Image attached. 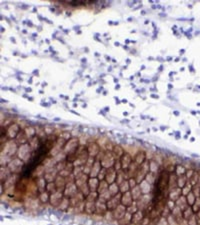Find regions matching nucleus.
Segmentation results:
<instances>
[{
    "mask_svg": "<svg viewBox=\"0 0 200 225\" xmlns=\"http://www.w3.org/2000/svg\"><path fill=\"white\" fill-rule=\"evenodd\" d=\"M85 211L89 214L95 211V202H90V201L85 200Z\"/></svg>",
    "mask_w": 200,
    "mask_h": 225,
    "instance_id": "24",
    "label": "nucleus"
},
{
    "mask_svg": "<svg viewBox=\"0 0 200 225\" xmlns=\"http://www.w3.org/2000/svg\"><path fill=\"white\" fill-rule=\"evenodd\" d=\"M100 170H101V166H100V162L99 161H95L93 164V166L91 168V172H90V176L91 178L96 177L97 175L99 174Z\"/></svg>",
    "mask_w": 200,
    "mask_h": 225,
    "instance_id": "16",
    "label": "nucleus"
},
{
    "mask_svg": "<svg viewBox=\"0 0 200 225\" xmlns=\"http://www.w3.org/2000/svg\"><path fill=\"white\" fill-rule=\"evenodd\" d=\"M31 147L28 144H22L21 146L18 148V156L19 158L23 160L24 162H26L27 160H29L30 158V153H31Z\"/></svg>",
    "mask_w": 200,
    "mask_h": 225,
    "instance_id": "1",
    "label": "nucleus"
},
{
    "mask_svg": "<svg viewBox=\"0 0 200 225\" xmlns=\"http://www.w3.org/2000/svg\"><path fill=\"white\" fill-rule=\"evenodd\" d=\"M36 184L38 187V190L40 191V193L44 192L45 188V178L44 177H38L36 179Z\"/></svg>",
    "mask_w": 200,
    "mask_h": 225,
    "instance_id": "21",
    "label": "nucleus"
},
{
    "mask_svg": "<svg viewBox=\"0 0 200 225\" xmlns=\"http://www.w3.org/2000/svg\"><path fill=\"white\" fill-rule=\"evenodd\" d=\"M45 166L44 165H39V166H37V168L35 169L34 173H33V176H35L36 175L37 177H42V175L44 174L45 172Z\"/></svg>",
    "mask_w": 200,
    "mask_h": 225,
    "instance_id": "27",
    "label": "nucleus"
},
{
    "mask_svg": "<svg viewBox=\"0 0 200 225\" xmlns=\"http://www.w3.org/2000/svg\"><path fill=\"white\" fill-rule=\"evenodd\" d=\"M55 175H56V172H54V173H52V172H49V173H45V180H47L48 182H52V180L54 179V177H55Z\"/></svg>",
    "mask_w": 200,
    "mask_h": 225,
    "instance_id": "39",
    "label": "nucleus"
},
{
    "mask_svg": "<svg viewBox=\"0 0 200 225\" xmlns=\"http://www.w3.org/2000/svg\"><path fill=\"white\" fill-rule=\"evenodd\" d=\"M114 146H115V145H113V143H112L111 141H108V143H107V144H106V146H105V149H106L107 151L111 152V151H113Z\"/></svg>",
    "mask_w": 200,
    "mask_h": 225,
    "instance_id": "43",
    "label": "nucleus"
},
{
    "mask_svg": "<svg viewBox=\"0 0 200 225\" xmlns=\"http://www.w3.org/2000/svg\"><path fill=\"white\" fill-rule=\"evenodd\" d=\"M113 155L115 158H119V157H122L124 155V149H123L122 146H119V145H115L114 146V149H113Z\"/></svg>",
    "mask_w": 200,
    "mask_h": 225,
    "instance_id": "19",
    "label": "nucleus"
},
{
    "mask_svg": "<svg viewBox=\"0 0 200 225\" xmlns=\"http://www.w3.org/2000/svg\"><path fill=\"white\" fill-rule=\"evenodd\" d=\"M36 135L39 137V138H45V130L44 127H40V126H37L36 128Z\"/></svg>",
    "mask_w": 200,
    "mask_h": 225,
    "instance_id": "33",
    "label": "nucleus"
},
{
    "mask_svg": "<svg viewBox=\"0 0 200 225\" xmlns=\"http://www.w3.org/2000/svg\"><path fill=\"white\" fill-rule=\"evenodd\" d=\"M70 204V200L67 198V197H64L61 201L60 205H59V208L61 210H65V209H68V205Z\"/></svg>",
    "mask_w": 200,
    "mask_h": 225,
    "instance_id": "31",
    "label": "nucleus"
},
{
    "mask_svg": "<svg viewBox=\"0 0 200 225\" xmlns=\"http://www.w3.org/2000/svg\"><path fill=\"white\" fill-rule=\"evenodd\" d=\"M132 163V158H131V155L128 154V153H124V155L122 156V159H121V165H122V169L124 170H127L129 168L130 164Z\"/></svg>",
    "mask_w": 200,
    "mask_h": 225,
    "instance_id": "12",
    "label": "nucleus"
},
{
    "mask_svg": "<svg viewBox=\"0 0 200 225\" xmlns=\"http://www.w3.org/2000/svg\"><path fill=\"white\" fill-rule=\"evenodd\" d=\"M61 197H62V194H61V192H59V191H56V192L52 193V194L50 195L51 204H52V205H54V206H57L58 204L60 205L61 201H62Z\"/></svg>",
    "mask_w": 200,
    "mask_h": 225,
    "instance_id": "13",
    "label": "nucleus"
},
{
    "mask_svg": "<svg viewBox=\"0 0 200 225\" xmlns=\"http://www.w3.org/2000/svg\"><path fill=\"white\" fill-rule=\"evenodd\" d=\"M76 184H74L73 182H70V183H66V187H65V196H69V197H73L77 194V188H76Z\"/></svg>",
    "mask_w": 200,
    "mask_h": 225,
    "instance_id": "7",
    "label": "nucleus"
},
{
    "mask_svg": "<svg viewBox=\"0 0 200 225\" xmlns=\"http://www.w3.org/2000/svg\"><path fill=\"white\" fill-rule=\"evenodd\" d=\"M139 187H140V190H141V193H142V194H148V193L150 192L151 185H150V183H148L146 180H143L142 182L140 183Z\"/></svg>",
    "mask_w": 200,
    "mask_h": 225,
    "instance_id": "17",
    "label": "nucleus"
},
{
    "mask_svg": "<svg viewBox=\"0 0 200 225\" xmlns=\"http://www.w3.org/2000/svg\"><path fill=\"white\" fill-rule=\"evenodd\" d=\"M38 138H39L38 136H34V137H32V138L29 139V145H30V147H31L32 150H34L35 148H37V146H38Z\"/></svg>",
    "mask_w": 200,
    "mask_h": 225,
    "instance_id": "30",
    "label": "nucleus"
},
{
    "mask_svg": "<svg viewBox=\"0 0 200 225\" xmlns=\"http://www.w3.org/2000/svg\"><path fill=\"white\" fill-rule=\"evenodd\" d=\"M181 193H182L181 188L176 187V188H174V189H172L170 191V193H169V198H170V200H172V201L178 200V199L180 198Z\"/></svg>",
    "mask_w": 200,
    "mask_h": 225,
    "instance_id": "14",
    "label": "nucleus"
},
{
    "mask_svg": "<svg viewBox=\"0 0 200 225\" xmlns=\"http://www.w3.org/2000/svg\"><path fill=\"white\" fill-rule=\"evenodd\" d=\"M78 147V139L76 137L74 138H71L70 140L67 141V143L65 144V147H64V153L65 154H70L72 152H75L77 150Z\"/></svg>",
    "mask_w": 200,
    "mask_h": 225,
    "instance_id": "2",
    "label": "nucleus"
},
{
    "mask_svg": "<svg viewBox=\"0 0 200 225\" xmlns=\"http://www.w3.org/2000/svg\"><path fill=\"white\" fill-rule=\"evenodd\" d=\"M108 138L107 137H104V136H101V137H99L98 139L96 140V143L98 144V146L99 147H104L105 148V146H106V144L108 143Z\"/></svg>",
    "mask_w": 200,
    "mask_h": 225,
    "instance_id": "28",
    "label": "nucleus"
},
{
    "mask_svg": "<svg viewBox=\"0 0 200 225\" xmlns=\"http://www.w3.org/2000/svg\"><path fill=\"white\" fill-rule=\"evenodd\" d=\"M149 222H150L149 218H148V217H144V218L142 219V221H141V225H148Z\"/></svg>",
    "mask_w": 200,
    "mask_h": 225,
    "instance_id": "45",
    "label": "nucleus"
},
{
    "mask_svg": "<svg viewBox=\"0 0 200 225\" xmlns=\"http://www.w3.org/2000/svg\"><path fill=\"white\" fill-rule=\"evenodd\" d=\"M23 162L20 159H13L8 162V169L14 174H17L22 168Z\"/></svg>",
    "mask_w": 200,
    "mask_h": 225,
    "instance_id": "3",
    "label": "nucleus"
},
{
    "mask_svg": "<svg viewBox=\"0 0 200 225\" xmlns=\"http://www.w3.org/2000/svg\"><path fill=\"white\" fill-rule=\"evenodd\" d=\"M16 151H17L16 143H15L14 141L10 140V141L5 143L4 151H2V153H4V155H7V156H11V155L14 154Z\"/></svg>",
    "mask_w": 200,
    "mask_h": 225,
    "instance_id": "5",
    "label": "nucleus"
},
{
    "mask_svg": "<svg viewBox=\"0 0 200 225\" xmlns=\"http://www.w3.org/2000/svg\"><path fill=\"white\" fill-rule=\"evenodd\" d=\"M44 130H45V133H46V134L50 135L51 133H53L54 129H53V127H51L50 125H45V126H44Z\"/></svg>",
    "mask_w": 200,
    "mask_h": 225,
    "instance_id": "42",
    "label": "nucleus"
},
{
    "mask_svg": "<svg viewBox=\"0 0 200 225\" xmlns=\"http://www.w3.org/2000/svg\"><path fill=\"white\" fill-rule=\"evenodd\" d=\"M112 213H113V217L115 219H118V220H120V219L123 218L125 214H126V209H125V206L123 205V204H121V205H118L113 211H112Z\"/></svg>",
    "mask_w": 200,
    "mask_h": 225,
    "instance_id": "8",
    "label": "nucleus"
},
{
    "mask_svg": "<svg viewBox=\"0 0 200 225\" xmlns=\"http://www.w3.org/2000/svg\"><path fill=\"white\" fill-rule=\"evenodd\" d=\"M116 170L113 169V168H109L108 170H107V174H106V182L108 183V184H112V183H114V181L116 180Z\"/></svg>",
    "mask_w": 200,
    "mask_h": 225,
    "instance_id": "11",
    "label": "nucleus"
},
{
    "mask_svg": "<svg viewBox=\"0 0 200 225\" xmlns=\"http://www.w3.org/2000/svg\"><path fill=\"white\" fill-rule=\"evenodd\" d=\"M66 164H67L66 162L60 161V163L56 164V170H57V171H61V170L65 169V168H66Z\"/></svg>",
    "mask_w": 200,
    "mask_h": 225,
    "instance_id": "41",
    "label": "nucleus"
},
{
    "mask_svg": "<svg viewBox=\"0 0 200 225\" xmlns=\"http://www.w3.org/2000/svg\"><path fill=\"white\" fill-rule=\"evenodd\" d=\"M145 161H146V152L144 151H139L136 154V156L134 157V162L138 165H141Z\"/></svg>",
    "mask_w": 200,
    "mask_h": 225,
    "instance_id": "15",
    "label": "nucleus"
},
{
    "mask_svg": "<svg viewBox=\"0 0 200 225\" xmlns=\"http://www.w3.org/2000/svg\"><path fill=\"white\" fill-rule=\"evenodd\" d=\"M106 174H107V169L106 168H101V170H100L99 174H98V179L99 180H103L105 177H106Z\"/></svg>",
    "mask_w": 200,
    "mask_h": 225,
    "instance_id": "40",
    "label": "nucleus"
},
{
    "mask_svg": "<svg viewBox=\"0 0 200 225\" xmlns=\"http://www.w3.org/2000/svg\"><path fill=\"white\" fill-rule=\"evenodd\" d=\"M145 180L147 181L148 183H150V184H153L155 181V177H154V173L150 172V173H147V175H146L145 177Z\"/></svg>",
    "mask_w": 200,
    "mask_h": 225,
    "instance_id": "35",
    "label": "nucleus"
},
{
    "mask_svg": "<svg viewBox=\"0 0 200 225\" xmlns=\"http://www.w3.org/2000/svg\"><path fill=\"white\" fill-rule=\"evenodd\" d=\"M18 133H19V126L16 123L11 124L9 126V128L7 129V136L9 138H14L15 136L18 135Z\"/></svg>",
    "mask_w": 200,
    "mask_h": 225,
    "instance_id": "10",
    "label": "nucleus"
},
{
    "mask_svg": "<svg viewBox=\"0 0 200 225\" xmlns=\"http://www.w3.org/2000/svg\"><path fill=\"white\" fill-rule=\"evenodd\" d=\"M109 186H108V183L106 182V181H103L102 180L101 182L99 183V186H98V192H99V195L102 194V193L106 192L107 190H108Z\"/></svg>",
    "mask_w": 200,
    "mask_h": 225,
    "instance_id": "25",
    "label": "nucleus"
},
{
    "mask_svg": "<svg viewBox=\"0 0 200 225\" xmlns=\"http://www.w3.org/2000/svg\"><path fill=\"white\" fill-rule=\"evenodd\" d=\"M152 97H153V98H158L157 95H152Z\"/></svg>",
    "mask_w": 200,
    "mask_h": 225,
    "instance_id": "46",
    "label": "nucleus"
},
{
    "mask_svg": "<svg viewBox=\"0 0 200 225\" xmlns=\"http://www.w3.org/2000/svg\"><path fill=\"white\" fill-rule=\"evenodd\" d=\"M99 179L98 178H96V177H94V178H90L89 179V181H88V185H89V188H90V190L92 191V190H95L96 188H98V186H99V181H98Z\"/></svg>",
    "mask_w": 200,
    "mask_h": 225,
    "instance_id": "20",
    "label": "nucleus"
},
{
    "mask_svg": "<svg viewBox=\"0 0 200 225\" xmlns=\"http://www.w3.org/2000/svg\"><path fill=\"white\" fill-rule=\"evenodd\" d=\"M130 188V185H129V182L128 181H124V182L122 183V184H120V191L123 193H126L128 192V189Z\"/></svg>",
    "mask_w": 200,
    "mask_h": 225,
    "instance_id": "34",
    "label": "nucleus"
},
{
    "mask_svg": "<svg viewBox=\"0 0 200 225\" xmlns=\"http://www.w3.org/2000/svg\"><path fill=\"white\" fill-rule=\"evenodd\" d=\"M108 190L111 195L118 194V193H117L118 192V185H117V183H112V184H110Z\"/></svg>",
    "mask_w": 200,
    "mask_h": 225,
    "instance_id": "32",
    "label": "nucleus"
},
{
    "mask_svg": "<svg viewBox=\"0 0 200 225\" xmlns=\"http://www.w3.org/2000/svg\"><path fill=\"white\" fill-rule=\"evenodd\" d=\"M87 152H88L89 156H96L97 154L100 152V149H99V146L96 142H90V143L87 145Z\"/></svg>",
    "mask_w": 200,
    "mask_h": 225,
    "instance_id": "9",
    "label": "nucleus"
},
{
    "mask_svg": "<svg viewBox=\"0 0 200 225\" xmlns=\"http://www.w3.org/2000/svg\"><path fill=\"white\" fill-rule=\"evenodd\" d=\"M58 137H61V138H63L64 140L67 141V140H70L71 137H72V135H71V134L69 133L68 131H62V133H61Z\"/></svg>",
    "mask_w": 200,
    "mask_h": 225,
    "instance_id": "37",
    "label": "nucleus"
},
{
    "mask_svg": "<svg viewBox=\"0 0 200 225\" xmlns=\"http://www.w3.org/2000/svg\"><path fill=\"white\" fill-rule=\"evenodd\" d=\"M149 170H150V172H152V173H156L157 172V170H158V163L157 162L155 161V160H150L149 161Z\"/></svg>",
    "mask_w": 200,
    "mask_h": 225,
    "instance_id": "29",
    "label": "nucleus"
},
{
    "mask_svg": "<svg viewBox=\"0 0 200 225\" xmlns=\"http://www.w3.org/2000/svg\"><path fill=\"white\" fill-rule=\"evenodd\" d=\"M157 225H169V224H168L167 219H165L164 217H161V218L159 219V222L157 223Z\"/></svg>",
    "mask_w": 200,
    "mask_h": 225,
    "instance_id": "44",
    "label": "nucleus"
},
{
    "mask_svg": "<svg viewBox=\"0 0 200 225\" xmlns=\"http://www.w3.org/2000/svg\"><path fill=\"white\" fill-rule=\"evenodd\" d=\"M143 219V214L141 211H137L134 213V215L132 216V222L134 224H139L141 223V221H142Z\"/></svg>",
    "mask_w": 200,
    "mask_h": 225,
    "instance_id": "22",
    "label": "nucleus"
},
{
    "mask_svg": "<svg viewBox=\"0 0 200 225\" xmlns=\"http://www.w3.org/2000/svg\"><path fill=\"white\" fill-rule=\"evenodd\" d=\"M168 182H169V176L167 174V171H164L161 173L159 177V182H158V189L160 190V192H163V191L167 188Z\"/></svg>",
    "mask_w": 200,
    "mask_h": 225,
    "instance_id": "4",
    "label": "nucleus"
},
{
    "mask_svg": "<svg viewBox=\"0 0 200 225\" xmlns=\"http://www.w3.org/2000/svg\"><path fill=\"white\" fill-rule=\"evenodd\" d=\"M114 158H115V157H114L113 153L107 151L106 153H105L104 158L102 159V161H101V165L104 168H106V169H107V167L110 168V167L112 166V165L114 164Z\"/></svg>",
    "mask_w": 200,
    "mask_h": 225,
    "instance_id": "6",
    "label": "nucleus"
},
{
    "mask_svg": "<svg viewBox=\"0 0 200 225\" xmlns=\"http://www.w3.org/2000/svg\"><path fill=\"white\" fill-rule=\"evenodd\" d=\"M24 132L28 137V139H30L32 137H34V134H36V129L34 127H31V126H28V127L24 129Z\"/></svg>",
    "mask_w": 200,
    "mask_h": 225,
    "instance_id": "26",
    "label": "nucleus"
},
{
    "mask_svg": "<svg viewBox=\"0 0 200 225\" xmlns=\"http://www.w3.org/2000/svg\"><path fill=\"white\" fill-rule=\"evenodd\" d=\"M46 189H47L48 192H50V193H54V192H56V189H57V188H56L55 183L50 182L48 185H46Z\"/></svg>",
    "mask_w": 200,
    "mask_h": 225,
    "instance_id": "36",
    "label": "nucleus"
},
{
    "mask_svg": "<svg viewBox=\"0 0 200 225\" xmlns=\"http://www.w3.org/2000/svg\"><path fill=\"white\" fill-rule=\"evenodd\" d=\"M49 198H50V196H49V194H48L47 192L40 193L39 199H40V201H42V202H47V201L49 200Z\"/></svg>",
    "mask_w": 200,
    "mask_h": 225,
    "instance_id": "38",
    "label": "nucleus"
},
{
    "mask_svg": "<svg viewBox=\"0 0 200 225\" xmlns=\"http://www.w3.org/2000/svg\"><path fill=\"white\" fill-rule=\"evenodd\" d=\"M141 190H140V187L139 186H135V187H133L132 188V193H131V195H132V198L134 199V200H137V199H139L140 197H141Z\"/></svg>",
    "mask_w": 200,
    "mask_h": 225,
    "instance_id": "23",
    "label": "nucleus"
},
{
    "mask_svg": "<svg viewBox=\"0 0 200 225\" xmlns=\"http://www.w3.org/2000/svg\"><path fill=\"white\" fill-rule=\"evenodd\" d=\"M121 200H122V204L124 206H130V205H131V203H132V195H131V193H129V192L124 193L123 196H122Z\"/></svg>",
    "mask_w": 200,
    "mask_h": 225,
    "instance_id": "18",
    "label": "nucleus"
}]
</instances>
